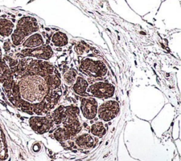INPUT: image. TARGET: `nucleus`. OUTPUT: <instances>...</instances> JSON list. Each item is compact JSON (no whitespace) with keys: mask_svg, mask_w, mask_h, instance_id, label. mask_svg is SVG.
<instances>
[{"mask_svg":"<svg viewBox=\"0 0 181 161\" xmlns=\"http://www.w3.org/2000/svg\"><path fill=\"white\" fill-rule=\"evenodd\" d=\"M76 143L79 148L83 149H88L93 146L94 140L88 134H82L76 139Z\"/></svg>","mask_w":181,"mask_h":161,"instance_id":"obj_10","label":"nucleus"},{"mask_svg":"<svg viewBox=\"0 0 181 161\" xmlns=\"http://www.w3.org/2000/svg\"><path fill=\"white\" fill-rule=\"evenodd\" d=\"M51 42L55 47H64L69 43V37L66 33L58 31V32H55L52 35Z\"/></svg>","mask_w":181,"mask_h":161,"instance_id":"obj_11","label":"nucleus"},{"mask_svg":"<svg viewBox=\"0 0 181 161\" xmlns=\"http://www.w3.org/2000/svg\"><path fill=\"white\" fill-rule=\"evenodd\" d=\"M77 72L74 70L70 69L65 73L64 74V76H63V79H64V82L67 85H71L74 83L76 79H77Z\"/></svg>","mask_w":181,"mask_h":161,"instance_id":"obj_15","label":"nucleus"},{"mask_svg":"<svg viewBox=\"0 0 181 161\" xmlns=\"http://www.w3.org/2000/svg\"><path fill=\"white\" fill-rule=\"evenodd\" d=\"M54 52L51 46L44 45L33 49H24L21 52V57H32L38 60H48L52 57Z\"/></svg>","mask_w":181,"mask_h":161,"instance_id":"obj_5","label":"nucleus"},{"mask_svg":"<svg viewBox=\"0 0 181 161\" xmlns=\"http://www.w3.org/2000/svg\"><path fill=\"white\" fill-rule=\"evenodd\" d=\"M14 29V24L11 21L0 18V35L3 37H9Z\"/></svg>","mask_w":181,"mask_h":161,"instance_id":"obj_12","label":"nucleus"},{"mask_svg":"<svg viewBox=\"0 0 181 161\" xmlns=\"http://www.w3.org/2000/svg\"><path fill=\"white\" fill-rule=\"evenodd\" d=\"M120 112V105L117 101L108 100L100 105L98 108V117L100 120L108 122L116 118Z\"/></svg>","mask_w":181,"mask_h":161,"instance_id":"obj_4","label":"nucleus"},{"mask_svg":"<svg viewBox=\"0 0 181 161\" xmlns=\"http://www.w3.org/2000/svg\"><path fill=\"white\" fill-rule=\"evenodd\" d=\"M88 87V83L85 79L81 76H77L74 83L73 84L72 89L74 92L78 95L86 97V96H90L86 92Z\"/></svg>","mask_w":181,"mask_h":161,"instance_id":"obj_9","label":"nucleus"},{"mask_svg":"<svg viewBox=\"0 0 181 161\" xmlns=\"http://www.w3.org/2000/svg\"><path fill=\"white\" fill-rule=\"evenodd\" d=\"M4 50H5L6 52L9 51L10 46H9V43H5V45H4Z\"/></svg>","mask_w":181,"mask_h":161,"instance_id":"obj_17","label":"nucleus"},{"mask_svg":"<svg viewBox=\"0 0 181 161\" xmlns=\"http://www.w3.org/2000/svg\"><path fill=\"white\" fill-rule=\"evenodd\" d=\"M40 27L37 19L33 16H23L18 21L16 28L11 35V40L14 46H18L29 35L39 31Z\"/></svg>","mask_w":181,"mask_h":161,"instance_id":"obj_1","label":"nucleus"},{"mask_svg":"<svg viewBox=\"0 0 181 161\" xmlns=\"http://www.w3.org/2000/svg\"><path fill=\"white\" fill-rule=\"evenodd\" d=\"M98 102L95 98L86 96L81 100L80 110L84 118L87 120H94L98 113Z\"/></svg>","mask_w":181,"mask_h":161,"instance_id":"obj_6","label":"nucleus"},{"mask_svg":"<svg viewBox=\"0 0 181 161\" xmlns=\"http://www.w3.org/2000/svg\"><path fill=\"white\" fill-rule=\"evenodd\" d=\"M115 86L108 82L98 81L88 85L86 92L88 95L100 99H108L112 98L115 93Z\"/></svg>","mask_w":181,"mask_h":161,"instance_id":"obj_3","label":"nucleus"},{"mask_svg":"<svg viewBox=\"0 0 181 161\" xmlns=\"http://www.w3.org/2000/svg\"><path fill=\"white\" fill-rule=\"evenodd\" d=\"M54 137L59 141H66L71 137V134L66 127H60L54 131Z\"/></svg>","mask_w":181,"mask_h":161,"instance_id":"obj_13","label":"nucleus"},{"mask_svg":"<svg viewBox=\"0 0 181 161\" xmlns=\"http://www.w3.org/2000/svg\"><path fill=\"white\" fill-rule=\"evenodd\" d=\"M45 44V40L43 35L38 32H36L29 35L24 41L22 45L24 49H33V48L41 47Z\"/></svg>","mask_w":181,"mask_h":161,"instance_id":"obj_8","label":"nucleus"},{"mask_svg":"<svg viewBox=\"0 0 181 161\" xmlns=\"http://www.w3.org/2000/svg\"><path fill=\"white\" fill-rule=\"evenodd\" d=\"M64 108L63 106H60L58 108L54 110V112L52 114V119L53 122L57 124H60L62 122L63 115H64Z\"/></svg>","mask_w":181,"mask_h":161,"instance_id":"obj_16","label":"nucleus"},{"mask_svg":"<svg viewBox=\"0 0 181 161\" xmlns=\"http://www.w3.org/2000/svg\"><path fill=\"white\" fill-rule=\"evenodd\" d=\"M30 126L38 134H44L52 127L53 121L43 117H32L29 120Z\"/></svg>","mask_w":181,"mask_h":161,"instance_id":"obj_7","label":"nucleus"},{"mask_svg":"<svg viewBox=\"0 0 181 161\" xmlns=\"http://www.w3.org/2000/svg\"><path fill=\"white\" fill-rule=\"evenodd\" d=\"M90 132L94 136L101 137L106 133V129L105 128L104 123L102 122H95L90 127Z\"/></svg>","mask_w":181,"mask_h":161,"instance_id":"obj_14","label":"nucleus"},{"mask_svg":"<svg viewBox=\"0 0 181 161\" xmlns=\"http://www.w3.org/2000/svg\"><path fill=\"white\" fill-rule=\"evenodd\" d=\"M80 67L86 74L94 78L104 77L108 72V69L104 62L98 60H94L90 58L82 60Z\"/></svg>","mask_w":181,"mask_h":161,"instance_id":"obj_2","label":"nucleus"}]
</instances>
